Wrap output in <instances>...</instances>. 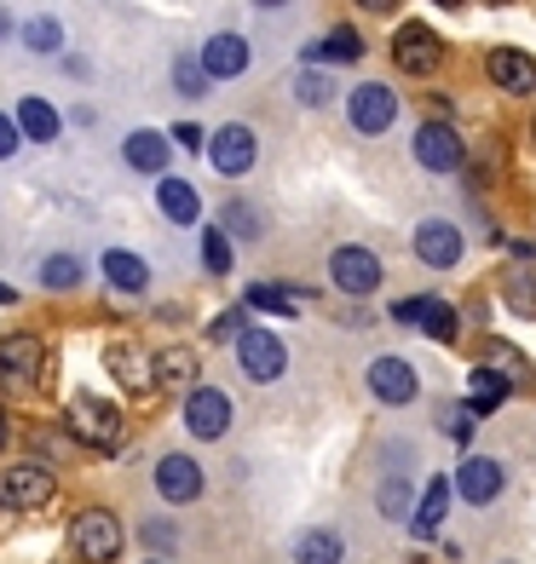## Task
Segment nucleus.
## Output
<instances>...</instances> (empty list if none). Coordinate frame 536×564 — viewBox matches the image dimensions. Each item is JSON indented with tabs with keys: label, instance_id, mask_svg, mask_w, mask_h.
I'll return each mask as SVG.
<instances>
[{
	"label": "nucleus",
	"instance_id": "ddd939ff",
	"mask_svg": "<svg viewBox=\"0 0 536 564\" xmlns=\"http://www.w3.org/2000/svg\"><path fill=\"white\" fill-rule=\"evenodd\" d=\"M416 260L432 265V271L462 265V230H455L450 219H427V225L416 230Z\"/></svg>",
	"mask_w": 536,
	"mask_h": 564
},
{
	"label": "nucleus",
	"instance_id": "7c9ffc66",
	"mask_svg": "<svg viewBox=\"0 0 536 564\" xmlns=\"http://www.w3.org/2000/svg\"><path fill=\"white\" fill-rule=\"evenodd\" d=\"M502 294H507V305H514V312L536 317V276H530L525 265H514V271L502 276Z\"/></svg>",
	"mask_w": 536,
	"mask_h": 564
},
{
	"label": "nucleus",
	"instance_id": "c03bdc74",
	"mask_svg": "<svg viewBox=\"0 0 536 564\" xmlns=\"http://www.w3.org/2000/svg\"><path fill=\"white\" fill-rule=\"evenodd\" d=\"M173 144H185V150H202V127H196V121H179V127H173Z\"/></svg>",
	"mask_w": 536,
	"mask_h": 564
},
{
	"label": "nucleus",
	"instance_id": "dca6fc26",
	"mask_svg": "<svg viewBox=\"0 0 536 564\" xmlns=\"http://www.w3.org/2000/svg\"><path fill=\"white\" fill-rule=\"evenodd\" d=\"M455 496L473 501V507H491L502 496V467H496V460H484V455H468L462 473H455Z\"/></svg>",
	"mask_w": 536,
	"mask_h": 564
},
{
	"label": "nucleus",
	"instance_id": "1a4fd4ad",
	"mask_svg": "<svg viewBox=\"0 0 536 564\" xmlns=\"http://www.w3.org/2000/svg\"><path fill=\"white\" fill-rule=\"evenodd\" d=\"M346 116H352L357 133H387L393 116H398V93H393V87H380V82H364V87H352Z\"/></svg>",
	"mask_w": 536,
	"mask_h": 564
},
{
	"label": "nucleus",
	"instance_id": "37998d69",
	"mask_svg": "<svg viewBox=\"0 0 536 564\" xmlns=\"http://www.w3.org/2000/svg\"><path fill=\"white\" fill-rule=\"evenodd\" d=\"M144 542H150V547H173V524L150 519V524H144Z\"/></svg>",
	"mask_w": 536,
	"mask_h": 564
},
{
	"label": "nucleus",
	"instance_id": "a19ab883",
	"mask_svg": "<svg viewBox=\"0 0 536 564\" xmlns=\"http://www.w3.org/2000/svg\"><path fill=\"white\" fill-rule=\"evenodd\" d=\"M427 300H432V294H416V300H398V305H393V323H404V328H410V323H421V317H427Z\"/></svg>",
	"mask_w": 536,
	"mask_h": 564
},
{
	"label": "nucleus",
	"instance_id": "423d86ee",
	"mask_svg": "<svg viewBox=\"0 0 536 564\" xmlns=\"http://www.w3.org/2000/svg\"><path fill=\"white\" fill-rule=\"evenodd\" d=\"M105 369L121 380V392L157 398V357H150L139 340H110V346H105Z\"/></svg>",
	"mask_w": 536,
	"mask_h": 564
},
{
	"label": "nucleus",
	"instance_id": "aec40b11",
	"mask_svg": "<svg viewBox=\"0 0 536 564\" xmlns=\"http://www.w3.org/2000/svg\"><path fill=\"white\" fill-rule=\"evenodd\" d=\"M364 58V35L341 23V30H329L323 41H305V64H357Z\"/></svg>",
	"mask_w": 536,
	"mask_h": 564
},
{
	"label": "nucleus",
	"instance_id": "2eb2a0df",
	"mask_svg": "<svg viewBox=\"0 0 536 564\" xmlns=\"http://www.w3.org/2000/svg\"><path fill=\"white\" fill-rule=\"evenodd\" d=\"M369 392L380 403H416L421 380H416V369L404 364V357H375V364H369Z\"/></svg>",
	"mask_w": 536,
	"mask_h": 564
},
{
	"label": "nucleus",
	"instance_id": "4be33fe9",
	"mask_svg": "<svg viewBox=\"0 0 536 564\" xmlns=\"http://www.w3.org/2000/svg\"><path fill=\"white\" fill-rule=\"evenodd\" d=\"M300 300H312V294H300V289H283V282H254V289L243 294V312H271V317H294V312H300Z\"/></svg>",
	"mask_w": 536,
	"mask_h": 564
},
{
	"label": "nucleus",
	"instance_id": "2f4dec72",
	"mask_svg": "<svg viewBox=\"0 0 536 564\" xmlns=\"http://www.w3.org/2000/svg\"><path fill=\"white\" fill-rule=\"evenodd\" d=\"M23 46H30V53H58V46H64V23L58 18H30V23H23Z\"/></svg>",
	"mask_w": 536,
	"mask_h": 564
},
{
	"label": "nucleus",
	"instance_id": "49530a36",
	"mask_svg": "<svg viewBox=\"0 0 536 564\" xmlns=\"http://www.w3.org/2000/svg\"><path fill=\"white\" fill-rule=\"evenodd\" d=\"M0 305H18V289H7V282H0Z\"/></svg>",
	"mask_w": 536,
	"mask_h": 564
},
{
	"label": "nucleus",
	"instance_id": "9d476101",
	"mask_svg": "<svg viewBox=\"0 0 536 564\" xmlns=\"http://www.w3.org/2000/svg\"><path fill=\"white\" fill-rule=\"evenodd\" d=\"M208 162L225 173V178H243L254 162H260V144H254V133L243 121H232V127H219V133L208 139Z\"/></svg>",
	"mask_w": 536,
	"mask_h": 564
},
{
	"label": "nucleus",
	"instance_id": "58836bf2",
	"mask_svg": "<svg viewBox=\"0 0 536 564\" xmlns=\"http://www.w3.org/2000/svg\"><path fill=\"white\" fill-rule=\"evenodd\" d=\"M439 421L450 426V438H455V444H473V409H444Z\"/></svg>",
	"mask_w": 536,
	"mask_h": 564
},
{
	"label": "nucleus",
	"instance_id": "ea45409f",
	"mask_svg": "<svg viewBox=\"0 0 536 564\" xmlns=\"http://www.w3.org/2000/svg\"><path fill=\"white\" fill-rule=\"evenodd\" d=\"M208 335H214V340H243V335H248V323H243V312H225V317L208 323Z\"/></svg>",
	"mask_w": 536,
	"mask_h": 564
},
{
	"label": "nucleus",
	"instance_id": "39448f33",
	"mask_svg": "<svg viewBox=\"0 0 536 564\" xmlns=\"http://www.w3.org/2000/svg\"><path fill=\"white\" fill-rule=\"evenodd\" d=\"M393 64L404 75H439L444 69V41L432 35V23H404V30L393 35Z\"/></svg>",
	"mask_w": 536,
	"mask_h": 564
},
{
	"label": "nucleus",
	"instance_id": "e433bc0d",
	"mask_svg": "<svg viewBox=\"0 0 536 564\" xmlns=\"http://www.w3.org/2000/svg\"><path fill=\"white\" fill-rule=\"evenodd\" d=\"M421 328H427L432 340H444V346H450V340H455V312H450L444 300H427V317H421Z\"/></svg>",
	"mask_w": 536,
	"mask_h": 564
},
{
	"label": "nucleus",
	"instance_id": "f8f14e48",
	"mask_svg": "<svg viewBox=\"0 0 536 564\" xmlns=\"http://www.w3.org/2000/svg\"><path fill=\"white\" fill-rule=\"evenodd\" d=\"M237 364H243L248 380H277L289 369V351H283L277 335H266V328H248V335L237 340Z\"/></svg>",
	"mask_w": 536,
	"mask_h": 564
},
{
	"label": "nucleus",
	"instance_id": "412c9836",
	"mask_svg": "<svg viewBox=\"0 0 536 564\" xmlns=\"http://www.w3.org/2000/svg\"><path fill=\"white\" fill-rule=\"evenodd\" d=\"M191 387H196V351L191 346L157 351V392H191Z\"/></svg>",
	"mask_w": 536,
	"mask_h": 564
},
{
	"label": "nucleus",
	"instance_id": "b1692460",
	"mask_svg": "<svg viewBox=\"0 0 536 564\" xmlns=\"http://www.w3.org/2000/svg\"><path fill=\"white\" fill-rule=\"evenodd\" d=\"M157 208H162L173 225H196V214H202V196L185 185V178H162V185H157Z\"/></svg>",
	"mask_w": 536,
	"mask_h": 564
},
{
	"label": "nucleus",
	"instance_id": "6e6552de",
	"mask_svg": "<svg viewBox=\"0 0 536 564\" xmlns=\"http://www.w3.org/2000/svg\"><path fill=\"white\" fill-rule=\"evenodd\" d=\"M185 426H191V438H202V444L225 438V426H232V398H225L219 387H191L185 392Z\"/></svg>",
	"mask_w": 536,
	"mask_h": 564
},
{
	"label": "nucleus",
	"instance_id": "c756f323",
	"mask_svg": "<svg viewBox=\"0 0 536 564\" xmlns=\"http://www.w3.org/2000/svg\"><path fill=\"white\" fill-rule=\"evenodd\" d=\"M41 282H46L53 294L82 289V260H75V253H46V260H41Z\"/></svg>",
	"mask_w": 536,
	"mask_h": 564
},
{
	"label": "nucleus",
	"instance_id": "a878e982",
	"mask_svg": "<svg viewBox=\"0 0 536 564\" xmlns=\"http://www.w3.org/2000/svg\"><path fill=\"white\" fill-rule=\"evenodd\" d=\"M468 387H473V398H468V409H473V415H491V409H502L507 403V392H514V380H502L496 369H473L468 375Z\"/></svg>",
	"mask_w": 536,
	"mask_h": 564
},
{
	"label": "nucleus",
	"instance_id": "de8ad7c7",
	"mask_svg": "<svg viewBox=\"0 0 536 564\" xmlns=\"http://www.w3.org/2000/svg\"><path fill=\"white\" fill-rule=\"evenodd\" d=\"M0 35H12V18L7 12H0Z\"/></svg>",
	"mask_w": 536,
	"mask_h": 564
},
{
	"label": "nucleus",
	"instance_id": "9b49d317",
	"mask_svg": "<svg viewBox=\"0 0 536 564\" xmlns=\"http://www.w3.org/2000/svg\"><path fill=\"white\" fill-rule=\"evenodd\" d=\"M416 162H421L427 173H455V167L468 162V144H462V133H455V127L432 121V127H421V133H416Z\"/></svg>",
	"mask_w": 536,
	"mask_h": 564
},
{
	"label": "nucleus",
	"instance_id": "5701e85b",
	"mask_svg": "<svg viewBox=\"0 0 536 564\" xmlns=\"http://www.w3.org/2000/svg\"><path fill=\"white\" fill-rule=\"evenodd\" d=\"M105 282H110V289H121V294H144V289H150V271H144L139 253L110 248V253H105Z\"/></svg>",
	"mask_w": 536,
	"mask_h": 564
},
{
	"label": "nucleus",
	"instance_id": "20e7f679",
	"mask_svg": "<svg viewBox=\"0 0 536 564\" xmlns=\"http://www.w3.org/2000/svg\"><path fill=\"white\" fill-rule=\"evenodd\" d=\"M53 496H58V478L41 460H18V467L0 473V507L7 512H41Z\"/></svg>",
	"mask_w": 536,
	"mask_h": 564
},
{
	"label": "nucleus",
	"instance_id": "6ab92c4d",
	"mask_svg": "<svg viewBox=\"0 0 536 564\" xmlns=\"http://www.w3.org/2000/svg\"><path fill=\"white\" fill-rule=\"evenodd\" d=\"M121 162L133 167V173H162L168 178V162H173V144H168V133H127V144H121Z\"/></svg>",
	"mask_w": 536,
	"mask_h": 564
},
{
	"label": "nucleus",
	"instance_id": "393cba45",
	"mask_svg": "<svg viewBox=\"0 0 536 564\" xmlns=\"http://www.w3.org/2000/svg\"><path fill=\"white\" fill-rule=\"evenodd\" d=\"M450 501H455V478H432L427 496H421V507H416V535H439Z\"/></svg>",
	"mask_w": 536,
	"mask_h": 564
},
{
	"label": "nucleus",
	"instance_id": "f3484780",
	"mask_svg": "<svg viewBox=\"0 0 536 564\" xmlns=\"http://www.w3.org/2000/svg\"><path fill=\"white\" fill-rule=\"evenodd\" d=\"M157 490H162V501H196L202 496V467L191 455H162L157 460Z\"/></svg>",
	"mask_w": 536,
	"mask_h": 564
},
{
	"label": "nucleus",
	"instance_id": "f257e3e1",
	"mask_svg": "<svg viewBox=\"0 0 536 564\" xmlns=\"http://www.w3.org/2000/svg\"><path fill=\"white\" fill-rule=\"evenodd\" d=\"M46 387L41 335H0V398H35Z\"/></svg>",
	"mask_w": 536,
	"mask_h": 564
},
{
	"label": "nucleus",
	"instance_id": "cd10ccee",
	"mask_svg": "<svg viewBox=\"0 0 536 564\" xmlns=\"http://www.w3.org/2000/svg\"><path fill=\"white\" fill-rule=\"evenodd\" d=\"M346 542L335 530H305L300 542H294V564H341Z\"/></svg>",
	"mask_w": 536,
	"mask_h": 564
},
{
	"label": "nucleus",
	"instance_id": "bb28decb",
	"mask_svg": "<svg viewBox=\"0 0 536 564\" xmlns=\"http://www.w3.org/2000/svg\"><path fill=\"white\" fill-rule=\"evenodd\" d=\"M18 133L35 139V144H53L58 139V110L46 105V98H23L18 105Z\"/></svg>",
	"mask_w": 536,
	"mask_h": 564
},
{
	"label": "nucleus",
	"instance_id": "72a5a7b5",
	"mask_svg": "<svg viewBox=\"0 0 536 564\" xmlns=\"http://www.w3.org/2000/svg\"><path fill=\"white\" fill-rule=\"evenodd\" d=\"M294 98L318 110V105H329V98H335V82H329L323 69H300V75H294Z\"/></svg>",
	"mask_w": 536,
	"mask_h": 564
},
{
	"label": "nucleus",
	"instance_id": "f03ea898",
	"mask_svg": "<svg viewBox=\"0 0 536 564\" xmlns=\"http://www.w3.org/2000/svg\"><path fill=\"white\" fill-rule=\"evenodd\" d=\"M64 426H69V438L87 444V449H121V409L98 392H69Z\"/></svg>",
	"mask_w": 536,
	"mask_h": 564
},
{
	"label": "nucleus",
	"instance_id": "473e14b6",
	"mask_svg": "<svg viewBox=\"0 0 536 564\" xmlns=\"http://www.w3.org/2000/svg\"><path fill=\"white\" fill-rule=\"evenodd\" d=\"M232 260H237V253H232V237H225L219 225H208V230H202V265H208L214 276H225V271H232Z\"/></svg>",
	"mask_w": 536,
	"mask_h": 564
},
{
	"label": "nucleus",
	"instance_id": "a18cd8bd",
	"mask_svg": "<svg viewBox=\"0 0 536 564\" xmlns=\"http://www.w3.org/2000/svg\"><path fill=\"white\" fill-rule=\"evenodd\" d=\"M12 444V421H7V409H0V449Z\"/></svg>",
	"mask_w": 536,
	"mask_h": 564
},
{
	"label": "nucleus",
	"instance_id": "0eeeda50",
	"mask_svg": "<svg viewBox=\"0 0 536 564\" xmlns=\"http://www.w3.org/2000/svg\"><path fill=\"white\" fill-rule=\"evenodd\" d=\"M329 282H335L341 294L364 300V294L380 289V260H375L369 248H357V242H341L335 253H329Z\"/></svg>",
	"mask_w": 536,
	"mask_h": 564
},
{
	"label": "nucleus",
	"instance_id": "4c0bfd02",
	"mask_svg": "<svg viewBox=\"0 0 536 564\" xmlns=\"http://www.w3.org/2000/svg\"><path fill=\"white\" fill-rule=\"evenodd\" d=\"M380 512H387V519H404V512H410V484L404 478H393L387 490H380V501H375Z\"/></svg>",
	"mask_w": 536,
	"mask_h": 564
},
{
	"label": "nucleus",
	"instance_id": "79ce46f5",
	"mask_svg": "<svg viewBox=\"0 0 536 564\" xmlns=\"http://www.w3.org/2000/svg\"><path fill=\"white\" fill-rule=\"evenodd\" d=\"M18 116H0V162H7V156H18Z\"/></svg>",
	"mask_w": 536,
	"mask_h": 564
},
{
	"label": "nucleus",
	"instance_id": "a211bd4d",
	"mask_svg": "<svg viewBox=\"0 0 536 564\" xmlns=\"http://www.w3.org/2000/svg\"><path fill=\"white\" fill-rule=\"evenodd\" d=\"M202 69H208V82H237V75L248 69V41L243 35H208Z\"/></svg>",
	"mask_w": 536,
	"mask_h": 564
},
{
	"label": "nucleus",
	"instance_id": "09e8293b",
	"mask_svg": "<svg viewBox=\"0 0 536 564\" xmlns=\"http://www.w3.org/2000/svg\"><path fill=\"white\" fill-rule=\"evenodd\" d=\"M530 133H536V116H530Z\"/></svg>",
	"mask_w": 536,
	"mask_h": 564
},
{
	"label": "nucleus",
	"instance_id": "4468645a",
	"mask_svg": "<svg viewBox=\"0 0 536 564\" xmlns=\"http://www.w3.org/2000/svg\"><path fill=\"white\" fill-rule=\"evenodd\" d=\"M484 69H491V82H496L502 93H514V98L536 93V58H530V53H519V46H491Z\"/></svg>",
	"mask_w": 536,
	"mask_h": 564
},
{
	"label": "nucleus",
	"instance_id": "c85d7f7f",
	"mask_svg": "<svg viewBox=\"0 0 536 564\" xmlns=\"http://www.w3.org/2000/svg\"><path fill=\"white\" fill-rule=\"evenodd\" d=\"M219 230H225V237H260V230H266V219H260V208H254V202H225V208H219Z\"/></svg>",
	"mask_w": 536,
	"mask_h": 564
},
{
	"label": "nucleus",
	"instance_id": "7ed1b4c3",
	"mask_svg": "<svg viewBox=\"0 0 536 564\" xmlns=\"http://www.w3.org/2000/svg\"><path fill=\"white\" fill-rule=\"evenodd\" d=\"M69 547H75V558H87V564H110L121 553V519L110 507H82L69 519Z\"/></svg>",
	"mask_w": 536,
	"mask_h": 564
},
{
	"label": "nucleus",
	"instance_id": "c9c22d12",
	"mask_svg": "<svg viewBox=\"0 0 536 564\" xmlns=\"http://www.w3.org/2000/svg\"><path fill=\"white\" fill-rule=\"evenodd\" d=\"M173 87L185 93V98L208 93V69H202V58H179V64H173Z\"/></svg>",
	"mask_w": 536,
	"mask_h": 564
},
{
	"label": "nucleus",
	"instance_id": "f704fd0d",
	"mask_svg": "<svg viewBox=\"0 0 536 564\" xmlns=\"http://www.w3.org/2000/svg\"><path fill=\"white\" fill-rule=\"evenodd\" d=\"M484 369H496L502 380H514V387H519V380H525V357L507 346V340H491V357H484Z\"/></svg>",
	"mask_w": 536,
	"mask_h": 564
}]
</instances>
